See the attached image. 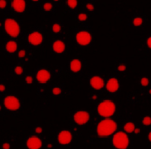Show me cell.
<instances>
[{"label":"cell","mask_w":151,"mask_h":149,"mask_svg":"<svg viewBox=\"0 0 151 149\" xmlns=\"http://www.w3.org/2000/svg\"><path fill=\"white\" fill-rule=\"evenodd\" d=\"M146 142L149 145H151V129L147 130L146 133Z\"/></svg>","instance_id":"ee69618b"},{"label":"cell","mask_w":151,"mask_h":149,"mask_svg":"<svg viewBox=\"0 0 151 149\" xmlns=\"http://www.w3.org/2000/svg\"><path fill=\"white\" fill-rule=\"evenodd\" d=\"M142 48L147 53H151V32L145 36L142 43Z\"/></svg>","instance_id":"d590c367"},{"label":"cell","mask_w":151,"mask_h":149,"mask_svg":"<svg viewBox=\"0 0 151 149\" xmlns=\"http://www.w3.org/2000/svg\"><path fill=\"white\" fill-rule=\"evenodd\" d=\"M139 125L142 130H149L151 129V113L149 112H145L140 116Z\"/></svg>","instance_id":"f546056e"},{"label":"cell","mask_w":151,"mask_h":149,"mask_svg":"<svg viewBox=\"0 0 151 149\" xmlns=\"http://www.w3.org/2000/svg\"><path fill=\"white\" fill-rule=\"evenodd\" d=\"M92 112L93 114V122L102 119L113 118L121 115L119 103L116 101V99L109 96L102 97L94 105Z\"/></svg>","instance_id":"7a4b0ae2"},{"label":"cell","mask_w":151,"mask_h":149,"mask_svg":"<svg viewBox=\"0 0 151 149\" xmlns=\"http://www.w3.org/2000/svg\"><path fill=\"white\" fill-rule=\"evenodd\" d=\"M150 78H151V77H150Z\"/></svg>","instance_id":"681fc988"},{"label":"cell","mask_w":151,"mask_h":149,"mask_svg":"<svg viewBox=\"0 0 151 149\" xmlns=\"http://www.w3.org/2000/svg\"><path fill=\"white\" fill-rule=\"evenodd\" d=\"M26 73L25 66L20 64H13L10 68V75L14 78H23Z\"/></svg>","instance_id":"d4e9b609"},{"label":"cell","mask_w":151,"mask_h":149,"mask_svg":"<svg viewBox=\"0 0 151 149\" xmlns=\"http://www.w3.org/2000/svg\"><path fill=\"white\" fill-rule=\"evenodd\" d=\"M72 38L77 48L89 49L95 44L96 34L90 25H76L72 31Z\"/></svg>","instance_id":"3957f363"},{"label":"cell","mask_w":151,"mask_h":149,"mask_svg":"<svg viewBox=\"0 0 151 149\" xmlns=\"http://www.w3.org/2000/svg\"><path fill=\"white\" fill-rule=\"evenodd\" d=\"M142 99H143V97L141 95L140 92L135 91V90L130 91L127 96V102L131 106L140 105L142 102Z\"/></svg>","instance_id":"83f0119b"},{"label":"cell","mask_w":151,"mask_h":149,"mask_svg":"<svg viewBox=\"0 0 151 149\" xmlns=\"http://www.w3.org/2000/svg\"><path fill=\"white\" fill-rule=\"evenodd\" d=\"M134 137L126 134L121 129H119L107 142L111 149H134Z\"/></svg>","instance_id":"9c48e42d"},{"label":"cell","mask_w":151,"mask_h":149,"mask_svg":"<svg viewBox=\"0 0 151 149\" xmlns=\"http://www.w3.org/2000/svg\"><path fill=\"white\" fill-rule=\"evenodd\" d=\"M128 61L127 60H119L115 65V73L121 76L128 72Z\"/></svg>","instance_id":"4dcf8cb0"},{"label":"cell","mask_w":151,"mask_h":149,"mask_svg":"<svg viewBox=\"0 0 151 149\" xmlns=\"http://www.w3.org/2000/svg\"><path fill=\"white\" fill-rule=\"evenodd\" d=\"M6 115H7V113L5 112V109H4V107L3 105L2 101L0 100V120L3 119Z\"/></svg>","instance_id":"60d3db41"},{"label":"cell","mask_w":151,"mask_h":149,"mask_svg":"<svg viewBox=\"0 0 151 149\" xmlns=\"http://www.w3.org/2000/svg\"><path fill=\"white\" fill-rule=\"evenodd\" d=\"M46 149H56V144L52 142H46Z\"/></svg>","instance_id":"7bdbcfd3"},{"label":"cell","mask_w":151,"mask_h":149,"mask_svg":"<svg viewBox=\"0 0 151 149\" xmlns=\"http://www.w3.org/2000/svg\"><path fill=\"white\" fill-rule=\"evenodd\" d=\"M9 15L17 17L29 13L33 7L28 0H9Z\"/></svg>","instance_id":"e0dca14e"},{"label":"cell","mask_w":151,"mask_h":149,"mask_svg":"<svg viewBox=\"0 0 151 149\" xmlns=\"http://www.w3.org/2000/svg\"><path fill=\"white\" fill-rule=\"evenodd\" d=\"M50 53L51 56L58 58L65 56L69 52L70 43L67 37L51 38L49 45Z\"/></svg>","instance_id":"4fadbf2b"},{"label":"cell","mask_w":151,"mask_h":149,"mask_svg":"<svg viewBox=\"0 0 151 149\" xmlns=\"http://www.w3.org/2000/svg\"><path fill=\"white\" fill-rule=\"evenodd\" d=\"M76 137H78V135L70 127L60 128L55 133L56 145L59 148H72L76 142Z\"/></svg>","instance_id":"8fae6325"},{"label":"cell","mask_w":151,"mask_h":149,"mask_svg":"<svg viewBox=\"0 0 151 149\" xmlns=\"http://www.w3.org/2000/svg\"><path fill=\"white\" fill-rule=\"evenodd\" d=\"M62 1L59 0H42L39 9L43 14L55 13L58 7L61 5Z\"/></svg>","instance_id":"603a6c76"},{"label":"cell","mask_w":151,"mask_h":149,"mask_svg":"<svg viewBox=\"0 0 151 149\" xmlns=\"http://www.w3.org/2000/svg\"><path fill=\"white\" fill-rule=\"evenodd\" d=\"M42 0H31V1H30V4H32L33 7L39 9L40 5L42 4Z\"/></svg>","instance_id":"b9f144b4"},{"label":"cell","mask_w":151,"mask_h":149,"mask_svg":"<svg viewBox=\"0 0 151 149\" xmlns=\"http://www.w3.org/2000/svg\"><path fill=\"white\" fill-rule=\"evenodd\" d=\"M15 59L17 60V63L25 66V65L30 64L35 60V54L33 50L28 48L24 45V46L21 45Z\"/></svg>","instance_id":"d6986e66"},{"label":"cell","mask_w":151,"mask_h":149,"mask_svg":"<svg viewBox=\"0 0 151 149\" xmlns=\"http://www.w3.org/2000/svg\"><path fill=\"white\" fill-rule=\"evenodd\" d=\"M81 1L80 0H65L62 1L61 5L68 14L74 16L81 10Z\"/></svg>","instance_id":"cb8c5ba5"},{"label":"cell","mask_w":151,"mask_h":149,"mask_svg":"<svg viewBox=\"0 0 151 149\" xmlns=\"http://www.w3.org/2000/svg\"><path fill=\"white\" fill-rule=\"evenodd\" d=\"M33 72L36 81V95L41 97L55 77L53 73L52 67L47 65H39Z\"/></svg>","instance_id":"8992f818"},{"label":"cell","mask_w":151,"mask_h":149,"mask_svg":"<svg viewBox=\"0 0 151 149\" xmlns=\"http://www.w3.org/2000/svg\"><path fill=\"white\" fill-rule=\"evenodd\" d=\"M18 139L16 135H11L0 142V149H12Z\"/></svg>","instance_id":"1f68e13d"},{"label":"cell","mask_w":151,"mask_h":149,"mask_svg":"<svg viewBox=\"0 0 151 149\" xmlns=\"http://www.w3.org/2000/svg\"><path fill=\"white\" fill-rule=\"evenodd\" d=\"M56 149H73V148H56Z\"/></svg>","instance_id":"7dc6e473"},{"label":"cell","mask_w":151,"mask_h":149,"mask_svg":"<svg viewBox=\"0 0 151 149\" xmlns=\"http://www.w3.org/2000/svg\"><path fill=\"white\" fill-rule=\"evenodd\" d=\"M29 133L33 135L45 137V128L40 123H34L30 127Z\"/></svg>","instance_id":"d6a6232c"},{"label":"cell","mask_w":151,"mask_h":149,"mask_svg":"<svg viewBox=\"0 0 151 149\" xmlns=\"http://www.w3.org/2000/svg\"><path fill=\"white\" fill-rule=\"evenodd\" d=\"M47 92L50 98L62 99L68 98L72 95V89L68 88L64 82H51L47 88Z\"/></svg>","instance_id":"2e32d148"},{"label":"cell","mask_w":151,"mask_h":149,"mask_svg":"<svg viewBox=\"0 0 151 149\" xmlns=\"http://www.w3.org/2000/svg\"><path fill=\"white\" fill-rule=\"evenodd\" d=\"M88 66V60L82 56L75 55L68 61L67 72L72 77H80L85 74Z\"/></svg>","instance_id":"30bf717a"},{"label":"cell","mask_w":151,"mask_h":149,"mask_svg":"<svg viewBox=\"0 0 151 149\" xmlns=\"http://www.w3.org/2000/svg\"><path fill=\"white\" fill-rule=\"evenodd\" d=\"M94 149H104V148H94Z\"/></svg>","instance_id":"c3c4849f"},{"label":"cell","mask_w":151,"mask_h":149,"mask_svg":"<svg viewBox=\"0 0 151 149\" xmlns=\"http://www.w3.org/2000/svg\"><path fill=\"white\" fill-rule=\"evenodd\" d=\"M149 23V16L146 12L138 9L132 10L127 26L135 30H142Z\"/></svg>","instance_id":"9a60e30c"},{"label":"cell","mask_w":151,"mask_h":149,"mask_svg":"<svg viewBox=\"0 0 151 149\" xmlns=\"http://www.w3.org/2000/svg\"><path fill=\"white\" fill-rule=\"evenodd\" d=\"M142 97L143 98H145V97H151V86L143 93Z\"/></svg>","instance_id":"f6af8a7d"},{"label":"cell","mask_w":151,"mask_h":149,"mask_svg":"<svg viewBox=\"0 0 151 149\" xmlns=\"http://www.w3.org/2000/svg\"><path fill=\"white\" fill-rule=\"evenodd\" d=\"M106 77L103 73L100 72H89L87 76V82L89 90L103 94L105 92Z\"/></svg>","instance_id":"5bb4252c"},{"label":"cell","mask_w":151,"mask_h":149,"mask_svg":"<svg viewBox=\"0 0 151 149\" xmlns=\"http://www.w3.org/2000/svg\"><path fill=\"white\" fill-rule=\"evenodd\" d=\"M50 33L51 34V38H60L66 36V26L64 21L59 18L56 17L53 19L49 25Z\"/></svg>","instance_id":"44dd1931"},{"label":"cell","mask_w":151,"mask_h":149,"mask_svg":"<svg viewBox=\"0 0 151 149\" xmlns=\"http://www.w3.org/2000/svg\"><path fill=\"white\" fill-rule=\"evenodd\" d=\"M138 85L140 87V94L142 96L143 93L151 86V78L147 73H141L138 77Z\"/></svg>","instance_id":"484cf974"},{"label":"cell","mask_w":151,"mask_h":149,"mask_svg":"<svg viewBox=\"0 0 151 149\" xmlns=\"http://www.w3.org/2000/svg\"><path fill=\"white\" fill-rule=\"evenodd\" d=\"M87 98H88V100H89L90 103L95 105L96 103L99 102L100 99L102 98V95L100 94V93L95 92V91H91V90H89L88 92V95H87Z\"/></svg>","instance_id":"e575fe53"},{"label":"cell","mask_w":151,"mask_h":149,"mask_svg":"<svg viewBox=\"0 0 151 149\" xmlns=\"http://www.w3.org/2000/svg\"><path fill=\"white\" fill-rule=\"evenodd\" d=\"M93 122V114L92 111L86 108H76L70 113L69 125L70 128L79 136L81 133Z\"/></svg>","instance_id":"277c9868"},{"label":"cell","mask_w":151,"mask_h":149,"mask_svg":"<svg viewBox=\"0 0 151 149\" xmlns=\"http://www.w3.org/2000/svg\"><path fill=\"white\" fill-rule=\"evenodd\" d=\"M74 21L77 24V25H89L91 16L89 14L86 13L84 11L80 10L77 13L73 16Z\"/></svg>","instance_id":"4316f807"},{"label":"cell","mask_w":151,"mask_h":149,"mask_svg":"<svg viewBox=\"0 0 151 149\" xmlns=\"http://www.w3.org/2000/svg\"><path fill=\"white\" fill-rule=\"evenodd\" d=\"M122 116L108 119H102L93 122V129L89 138L86 140L87 145L107 143L109 140L120 128Z\"/></svg>","instance_id":"6da1fadb"},{"label":"cell","mask_w":151,"mask_h":149,"mask_svg":"<svg viewBox=\"0 0 151 149\" xmlns=\"http://www.w3.org/2000/svg\"><path fill=\"white\" fill-rule=\"evenodd\" d=\"M141 132H142V129L141 128V126L139 125V123L137 122V126L135 127L134 132H133V137H141Z\"/></svg>","instance_id":"ab89813d"},{"label":"cell","mask_w":151,"mask_h":149,"mask_svg":"<svg viewBox=\"0 0 151 149\" xmlns=\"http://www.w3.org/2000/svg\"><path fill=\"white\" fill-rule=\"evenodd\" d=\"M122 78L116 73H111L106 77L105 93L111 98H118L122 94Z\"/></svg>","instance_id":"7c38bea8"},{"label":"cell","mask_w":151,"mask_h":149,"mask_svg":"<svg viewBox=\"0 0 151 149\" xmlns=\"http://www.w3.org/2000/svg\"><path fill=\"white\" fill-rule=\"evenodd\" d=\"M3 28L2 31L4 37L12 38V39H23L26 31L24 30V23L20 18L12 15H7L2 19Z\"/></svg>","instance_id":"5b68a950"},{"label":"cell","mask_w":151,"mask_h":149,"mask_svg":"<svg viewBox=\"0 0 151 149\" xmlns=\"http://www.w3.org/2000/svg\"><path fill=\"white\" fill-rule=\"evenodd\" d=\"M9 0H0V14L7 16L9 15Z\"/></svg>","instance_id":"8d00e7d4"},{"label":"cell","mask_w":151,"mask_h":149,"mask_svg":"<svg viewBox=\"0 0 151 149\" xmlns=\"http://www.w3.org/2000/svg\"><path fill=\"white\" fill-rule=\"evenodd\" d=\"M22 41L24 46L28 48L39 49L45 46L46 42V34L44 33V28L42 26H33L26 31Z\"/></svg>","instance_id":"52a82bcc"},{"label":"cell","mask_w":151,"mask_h":149,"mask_svg":"<svg viewBox=\"0 0 151 149\" xmlns=\"http://www.w3.org/2000/svg\"><path fill=\"white\" fill-rule=\"evenodd\" d=\"M7 115L17 116L24 110V99L17 93H8L1 99Z\"/></svg>","instance_id":"ba28073f"},{"label":"cell","mask_w":151,"mask_h":149,"mask_svg":"<svg viewBox=\"0 0 151 149\" xmlns=\"http://www.w3.org/2000/svg\"><path fill=\"white\" fill-rule=\"evenodd\" d=\"M23 83L24 86H25L26 88L36 86V81H35V77H34L33 70L30 71V72H27L25 73V75L23 77Z\"/></svg>","instance_id":"836d02e7"},{"label":"cell","mask_w":151,"mask_h":149,"mask_svg":"<svg viewBox=\"0 0 151 149\" xmlns=\"http://www.w3.org/2000/svg\"><path fill=\"white\" fill-rule=\"evenodd\" d=\"M137 122L134 120L133 114L130 113L125 118L122 119L119 129H121L122 131H124L129 135L133 136V132H134V129L137 126Z\"/></svg>","instance_id":"7402d4cb"},{"label":"cell","mask_w":151,"mask_h":149,"mask_svg":"<svg viewBox=\"0 0 151 149\" xmlns=\"http://www.w3.org/2000/svg\"><path fill=\"white\" fill-rule=\"evenodd\" d=\"M11 92V90L9 86L7 85L5 81L3 79H0V97H4L8 93Z\"/></svg>","instance_id":"74e56055"},{"label":"cell","mask_w":151,"mask_h":149,"mask_svg":"<svg viewBox=\"0 0 151 149\" xmlns=\"http://www.w3.org/2000/svg\"><path fill=\"white\" fill-rule=\"evenodd\" d=\"M53 73L55 74V77H59L63 73V67L62 66H56L53 67Z\"/></svg>","instance_id":"f35d334b"},{"label":"cell","mask_w":151,"mask_h":149,"mask_svg":"<svg viewBox=\"0 0 151 149\" xmlns=\"http://www.w3.org/2000/svg\"><path fill=\"white\" fill-rule=\"evenodd\" d=\"M2 28H3V20L1 19L0 20V30H2Z\"/></svg>","instance_id":"bcb514c9"},{"label":"cell","mask_w":151,"mask_h":149,"mask_svg":"<svg viewBox=\"0 0 151 149\" xmlns=\"http://www.w3.org/2000/svg\"><path fill=\"white\" fill-rule=\"evenodd\" d=\"M96 2L94 0H84L81 1V10L86 12V13L89 14L90 16L92 14H94L96 12Z\"/></svg>","instance_id":"f1b7e54d"},{"label":"cell","mask_w":151,"mask_h":149,"mask_svg":"<svg viewBox=\"0 0 151 149\" xmlns=\"http://www.w3.org/2000/svg\"><path fill=\"white\" fill-rule=\"evenodd\" d=\"M20 41L4 37V56L7 58L16 57L20 47Z\"/></svg>","instance_id":"ffe728a7"},{"label":"cell","mask_w":151,"mask_h":149,"mask_svg":"<svg viewBox=\"0 0 151 149\" xmlns=\"http://www.w3.org/2000/svg\"><path fill=\"white\" fill-rule=\"evenodd\" d=\"M47 140L46 137L27 135L23 139V149H46Z\"/></svg>","instance_id":"ac0fdd59"}]
</instances>
